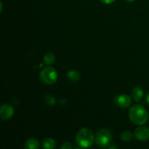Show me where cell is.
<instances>
[{
	"label": "cell",
	"mask_w": 149,
	"mask_h": 149,
	"mask_svg": "<svg viewBox=\"0 0 149 149\" xmlns=\"http://www.w3.org/2000/svg\"><path fill=\"white\" fill-rule=\"evenodd\" d=\"M95 141V135L88 128H81L76 135V143L79 147L83 148H89Z\"/></svg>",
	"instance_id": "2"
},
{
	"label": "cell",
	"mask_w": 149,
	"mask_h": 149,
	"mask_svg": "<svg viewBox=\"0 0 149 149\" xmlns=\"http://www.w3.org/2000/svg\"><path fill=\"white\" fill-rule=\"evenodd\" d=\"M58 78V72L54 68L50 66L44 68L39 74V79L47 85L55 84Z\"/></svg>",
	"instance_id": "3"
},
{
	"label": "cell",
	"mask_w": 149,
	"mask_h": 149,
	"mask_svg": "<svg viewBox=\"0 0 149 149\" xmlns=\"http://www.w3.org/2000/svg\"><path fill=\"white\" fill-rule=\"evenodd\" d=\"M74 147L70 142H65L61 145V149H72Z\"/></svg>",
	"instance_id": "15"
},
{
	"label": "cell",
	"mask_w": 149,
	"mask_h": 149,
	"mask_svg": "<svg viewBox=\"0 0 149 149\" xmlns=\"http://www.w3.org/2000/svg\"><path fill=\"white\" fill-rule=\"evenodd\" d=\"M40 147L39 141L36 138H29L25 143L24 148L26 149H39Z\"/></svg>",
	"instance_id": "8"
},
{
	"label": "cell",
	"mask_w": 149,
	"mask_h": 149,
	"mask_svg": "<svg viewBox=\"0 0 149 149\" xmlns=\"http://www.w3.org/2000/svg\"><path fill=\"white\" fill-rule=\"evenodd\" d=\"M43 61L45 64L47 65H50L53 64L55 61V56L52 52H48L45 54L43 58Z\"/></svg>",
	"instance_id": "12"
},
{
	"label": "cell",
	"mask_w": 149,
	"mask_h": 149,
	"mask_svg": "<svg viewBox=\"0 0 149 149\" xmlns=\"http://www.w3.org/2000/svg\"><path fill=\"white\" fill-rule=\"evenodd\" d=\"M146 103L149 106V93H147L146 97Z\"/></svg>",
	"instance_id": "17"
},
{
	"label": "cell",
	"mask_w": 149,
	"mask_h": 149,
	"mask_svg": "<svg viewBox=\"0 0 149 149\" xmlns=\"http://www.w3.org/2000/svg\"><path fill=\"white\" fill-rule=\"evenodd\" d=\"M114 103L121 109H127L130 107L132 103V99L127 95H119L115 97Z\"/></svg>",
	"instance_id": "5"
},
{
	"label": "cell",
	"mask_w": 149,
	"mask_h": 149,
	"mask_svg": "<svg viewBox=\"0 0 149 149\" xmlns=\"http://www.w3.org/2000/svg\"><path fill=\"white\" fill-rule=\"evenodd\" d=\"M112 141V134L108 129H101L96 133L95 142L100 148H107Z\"/></svg>",
	"instance_id": "4"
},
{
	"label": "cell",
	"mask_w": 149,
	"mask_h": 149,
	"mask_svg": "<svg viewBox=\"0 0 149 149\" xmlns=\"http://www.w3.org/2000/svg\"><path fill=\"white\" fill-rule=\"evenodd\" d=\"M135 139L139 141H146L149 139V128L145 126H140L134 132Z\"/></svg>",
	"instance_id": "7"
},
{
	"label": "cell",
	"mask_w": 149,
	"mask_h": 149,
	"mask_svg": "<svg viewBox=\"0 0 149 149\" xmlns=\"http://www.w3.org/2000/svg\"><path fill=\"white\" fill-rule=\"evenodd\" d=\"M42 146L45 149H54L56 147V142L52 138H47L42 142Z\"/></svg>",
	"instance_id": "10"
},
{
	"label": "cell",
	"mask_w": 149,
	"mask_h": 149,
	"mask_svg": "<svg viewBox=\"0 0 149 149\" xmlns=\"http://www.w3.org/2000/svg\"><path fill=\"white\" fill-rule=\"evenodd\" d=\"M120 137L122 141H125V142H128V141H130L132 139L133 135L130 131H125V132L121 134Z\"/></svg>",
	"instance_id": "13"
},
{
	"label": "cell",
	"mask_w": 149,
	"mask_h": 149,
	"mask_svg": "<svg viewBox=\"0 0 149 149\" xmlns=\"http://www.w3.org/2000/svg\"><path fill=\"white\" fill-rule=\"evenodd\" d=\"M67 78L71 81L74 82H77L80 79V74L78 71H74V70H71L67 73Z\"/></svg>",
	"instance_id": "11"
},
{
	"label": "cell",
	"mask_w": 149,
	"mask_h": 149,
	"mask_svg": "<svg viewBox=\"0 0 149 149\" xmlns=\"http://www.w3.org/2000/svg\"><path fill=\"white\" fill-rule=\"evenodd\" d=\"M45 103H46L47 105H49V106H54V105L55 104V103H56L55 99L51 95L45 96Z\"/></svg>",
	"instance_id": "14"
},
{
	"label": "cell",
	"mask_w": 149,
	"mask_h": 149,
	"mask_svg": "<svg viewBox=\"0 0 149 149\" xmlns=\"http://www.w3.org/2000/svg\"><path fill=\"white\" fill-rule=\"evenodd\" d=\"M125 1H127V2H132V1H134L135 0H125Z\"/></svg>",
	"instance_id": "19"
},
{
	"label": "cell",
	"mask_w": 149,
	"mask_h": 149,
	"mask_svg": "<svg viewBox=\"0 0 149 149\" xmlns=\"http://www.w3.org/2000/svg\"><path fill=\"white\" fill-rule=\"evenodd\" d=\"M129 118L131 122L137 125H143L148 119V111L141 105H135L129 111Z\"/></svg>",
	"instance_id": "1"
},
{
	"label": "cell",
	"mask_w": 149,
	"mask_h": 149,
	"mask_svg": "<svg viewBox=\"0 0 149 149\" xmlns=\"http://www.w3.org/2000/svg\"><path fill=\"white\" fill-rule=\"evenodd\" d=\"M15 110L13 106L9 104H2L0 107V118L6 121L12 118L14 115Z\"/></svg>",
	"instance_id": "6"
},
{
	"label": "cell",
	"mask_w": 149,
	"mask_h": 149,
	"mask_svg": "<svg viewBox=\"0 0 149 149\" xmlns=\"http://www.w3.org/2000/svg\"><path fill=\"white\" fill-rule=\"evenodd\" d=\"M132 97L133 100L136 102H139L143 97V90L139 87H135L132 90Z\"/></svg>",
	"instance_id": "9"
},
{
	"label": "cell",
	"mask_w": 149,
	"mask_h": 149,
	"mask_svg": "<svg viewBox=\"0 0 149 149\" xmlns=\"http://www.w3.org/2000/svg\"><path fill=\"white\" fill-rule=\"evenodd\" d=\"M0 6H1V8H0V13H2V10H3V4L2 2H0Z\"/></svg>",
	"instance_id": "18"
},
{
	"label": "cell",
	"mask_w": 149,
	"mask_h": 149,
	"mask_svg": "<svg viewBox=\"0 0 149 149\" xmlns=\"http://www.w3.org/2000/svg\"><path fill=\"white\" fill-rule=\"evenodd\" d=\"M100 1L105 4H113V2H115L116 0H100Z\"/></svg>",
	"instance_id": "16"
}]
</instances>
